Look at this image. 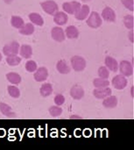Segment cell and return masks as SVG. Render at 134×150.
Returning a JSON list of instances; mask_svg holds the SVG:
<instances>
[{
  "label": "cell",
  "mask_w": 134,
  "mask_h": 150,
  "mask_svg": "<svg viewBox=\"0 0 134 150\" xmlns=\"http://www.w3.org/2000/svg\"><path fill=\"white\" fill-rule=\"evenodd\" d=\"M71 62V66L73 68V69L76 72H81L83 71L86 68V61L83 57L79 56V55H75L71 58L70 60Z\"/></svg>",
  "instance_id": "obj_1"
},
{
  "label": "cell",
  "mask_w": 134,
  "mask_h": 150,
  "mask_svg": "<svg viewBox=\"0 0 134 150\" xmlns=\"http://www.w3.org/2000/svg\"><path fill=\"white\" fill-rule=\"evenodd\" d=\"M86 23H87V25H88L90 28L96 29V28H98V27H100V26L102 25L103 20H102V18H101V17H100V15H99L98 12H97V11H92V12L90 14L89 18H87Z\"/></svg>",
  "instance_id": "obj_2"
},
{
  "label": "cell",
  "mask_w": 134,
  "mask_h": 150,
  "mask_svg": "<svg viewBox=\"0 0 134 150\" xmlns=\"http://www.w3.org/2000/svg\"><path fill=\"white\" fill-rule=\"evenodd\" d=\"M19 43L18 41H11L10 43H7L4 45L3 48V53L6 56L10 55H17L19 52Z\"/></svg>",
  "instance_id": "obj_3"
},
{
  "label": "cell",
  "mask_w": 134,
  "mask_h": 150,
  "mask_svg": "<svg viewBox=\"0 0 134 150\" xmlns=\"http://www.w3.org/2000/svg\"><path fill=\"white\" fill-rule=\"evenodd\" d=\"M40 5H41V7H42V10L45 11V12H47V14H49V15H54L57 11H58V10H59V7H58V4L54 2V1H53V0H47V1H45V2H42L41 4H40Z\"/></svg>",
  "instance_id": "obj_4"
},
{
  "label": "cell",
  "mask_w": 134,
  "mask_h": 150,
  "mask_svg": "<svg viewBox=\"0 0 134 150\" xmlns=\"http://www.w3.org/2000/svg\"><path fill=\"white\" fill-rule=\"evenodd\" d=\"M118 70L120 71V74L124 76H130L133 74V67L132 63L128 61H122L119 63Z\"/></svg>",
  "instance_id": "obj_5"
},
{
  "label": "cell",
  "mask_w": 134,
  "mask_h": 150,
  "mask_svg": "<svg viewBox=\"0 0 134 150\" xmlns=\"http://www.w3.org/2000/svg\"><path fill=\"white\" fill-rule=\"evenodd\" d=\"M81 4L76 1H72V2H66L63 3L62 4V9L66 13L68 14H75V12L80 9Z\"/></svg>",
  "instance_id": "obj_6"
},
{
  "label": "cell",
  "mask_w": 134,
  "mask_h": 150,
  "mask_svg": "<svg viewBox=\"0 0 134 150\" xmlns=\"http://www.w3.org/2000/svg\"><path fill=\"white\" fill-rule=\"evenodd\" d=\"M127 83H128L127 79L123 75H121V74L114 76L112 81H111V84L117 90H123V89H125L127 86Z\"/></svg>",
  "instance_id": "obj_7"
},
{
  "label": "cell",
  "mask_w": 134,
  "mask_h": 150,
  "mask_svg": "<svg viewBox=\"0 0 134 150\" xmlns=\"http://www.w3.org/2000/svg\"><path fill=\"white\" fill-rule=\"evenodd\" d=\"M112 93V91L111 88L108 87H104V88H96L93 91V95L97 99H103L109 96H111Z\"/></svg>",
  "instance_id": "obj_8"
},
{
  "label": "cell",
  "mask_w": 134,
  "mask_h": 150,
  "mask_svg": "<svg viewBox=\"0 0 134 150\" xmlns=\"http://www.w3.org/2000/svg\"><path fill=\"white\" fill-rule=\"evenodd\" d=\"M52 38L57 42H62L65 40V32L60 26H55L51 30Z\"/></svg>",
  "instance_id": "obj_9"
},
{
  "label": "cell",
  "mask_w": 134,
  "mask_h": 150,
  "mask_svg": "<svg viewBox=\"0 0 134 150\" xmlns=\"http://www.w3.org/2000/svg\"><path fill=\"white\" fill-rule=\"evenodd\" d=\"M70 96L75 99V100H80L83 98L84 96V90L83 88L79 85V84H75L71 89H70Z\"/></svg>",
  "instance_id": "obj_10"
},
{
  "label": "cell",
  "mask_w": 134,
  "mask_h": 150,
  "mask_svg": "<svg viewBox=\"0 0 134 150\" xmlns=\"http://www.w3.org/2000/svg\"><path fill=\"white\" fill-rule=\"evenodd\" d=\"M35 81L37 82H44L47 79L48 77V71L47 69V68L45 67H40L39 69H36V71L34 72V76H33Z\"/></svg>",
  "instance_id": "obj_11"
},
{
  "label": "cell",
  "mask_w": 134,
  "mask_h": 150,
  "mask_svg": "<svg viewBox=\"0 0 134 150\" xmlns=\"http://www.w3.org/2000/svg\"><path fill=\"white\" fill-rule=\"evenodd\" d=\"M102 17L107 22H115L116 21V18H117L114 10L111 9L109 6L105 7L103 10V11H102Z\"/></svg>",
  "instance_id": "obj_12"
},
{
  "label": "cell",
  "mask_w": 134,
  "mask_h": 150,
  "mask_svg": "<svg viewBox=\"0 0 134 150\" xmlns=\"http://www.w3.org/2000/svg\"><path fill=\"white\" fill-rule=\"evenodd\" d=\"M90 15V6L87 4L81 5L80 9L75 12V17L78 20H84L87 18V17Z\"/></svg>",
  "instance_id": "obj_13"
},
{
  "label": "cell",
  "mask_w": 134,
  "mask_h": 150,
  "mask_svg": "<svg viewBox=\"0 0 134 150\" xmlns=\"http://www.w3.org/2000/svg\"><path fill=\"white\" fill-rule=\"evenodd\" d=\"M68 14H66V12L64 11H57L54 15V21L58 25H65L68 22Z\"/></svg>",
  "instance_id": "obj_14"
},
{
  "label": "cell",
  "mask_w": 134,
  "mask_h": 150,
  "mask_svg": "<svg viewBox=\"0 0 134 150\" xmlns=\"http://www.w3.org/2000/svg\"><path fill=\"white\" fill-rule=\"evenodd\" d=\"M104 63L106 68L112 71V72H117L118 70V63L116 59H114L111 56H106L104 60Z\"/></svg>",
  "instance_id": "obj_15"
},
{
  "label": "cell",
  "mask_w": 134,
  "mask_h": 150,
  "mask_svg": "<svg viewBox=\"0 0 134 150\" xmlns=\"http://www.w3.org/2000/svg\"><path fill=\"white\" fill-rule=\"evenodd\" d=\"M0 112H2L3 115H4L7 118H16L17 117L16 113L12 111L11 107L5 103L0 102Z\"/></svg>",
  "instance_id": "obj_16"
},
{
  "label": "cell",
  "mask_w": 134,
  "mask_h": 150,
  "mask_svg": "<svg viewBox=\"0 0 134 150\" xmlns=\"http://www.w3.org/2000/svg\"><path fill=\"white\" fill-rule=\"evenodd\" d=\"M103 105L107 109H112L115 108L118 105V98L115 96H109L104 98L103 101Z\"/></svg>",
  "instance_id": "obj_17"
},
{
  "label": "cell",
  "mask_w": 134,
  "mask_h": 150,
  "mask_svg": "<svg viewBox=\"0 0 134 150\" xmlns=\"http://www.w3.org/2000/svg\"><path fill=\"white\" fill-rule=\"evenodd\" d=\"M56 69L58 70L59 73L62 75H66L70 72V68L64 60H61L56 63Z\"/></svg>",
  "instance_id": "obj_18"
},
{
  "label": "cell",
  "mask_w": 134,
  "mask_h": 150,
  "mask_svg": "<svg viewBox=\"0 0 134 150\" xmlns=\"http://www.w3.org/2000/svg\"><path fill=\"white\" fill-rule=\"evenodd\" d=\"M20 55L25 58V59H29L32 55V48L29 45H22L19 47V52Z\"/></svg>",
  "instance_id": "obj_19"
},
{
  "label": "cell",
  "mask_w": 134,
  "mask_h": 150,
  "mask_svg": "<svg viewBox=\"0 0 134 150\" xmlns=\"http://www.w3.org/2000/svg\"><path fill=\"white\" fill-rule=\"evenodd\" d=\"M29 19L31 20V22L34 25H37L39 26H41L44 25V19L42 18V17L36 12H32L28 15Z\"/></svg>",
  "instance_id": "obj_20"
},
{
  "label": "cell",
  "mask_w": 134,
  "mask_h": 150,
  "mask_svg": "<svg viewBox=\"0 0 134 150\" xmlns=\"http://www.w3.org/2000/svg\"><path fill=\"white\" fill-rule=\"evenodd\" d=\"M19 33L22 35H31L34 33V25L32 23L24 24V25L18 29Z\"/></svg>",
  "instance_id": "obj_21"
},
{
  "label": "cell",
  "mask_w": 134,
  "mask_h": 150,
  "mask_svg": "<svg viewBox=\"0 0 134 150\" xmlns=\"http://www.w3.org/2000/svg\"><path fill=\"white\" fill-rule=\"evenodd\" d=\"M66 36L68 39H76L79 36V31L75 25H68L66 28Z\"/></svg>",
  "instance_id": "obj_22"
},
{
  "label": "cell",
  "mask_w": 134,
  "mask_h": 150,
  "mask_svg": "<svg viewBox=\"0 0 134 150\" xmlns=\"http://www.w3.org/2000/svg\"><path fill=\"white\" fill-rule=\"evenodd\" d=\"M39 93L42 97L44 98H47L48 96H50L52 93H53V87H52V84L47 83H44L41 85L40 89H39Z\"/></svg>",
  "instance_id": "obj_23"
},
{
  "label": "cell",
  "mask_w": 134,
  "mask_h": 150,
  "mask_svg": "<svg viewBox=\"0 0 134 150\" xmlns=\"http://www.w3.org/2000/svg\"><path fill=\"white\" fill-rule=\"evenodd\" d=\"M6 79L12 84H18L21 83V76L18 73L10 72L6 74Z\"/></svg>",
  "instance_id": "obj_24"
},
{
  "label": "cell",
  "mask_w": 134,
  "mask_h": 150,
  "mask_svg": "<svg viewBox=\"0 0 134 150\" xmlns=\"http://www.w3.org/2000/svg\"><path fill=\"white\" fill-rule=\"evenodd\" d=\"M11 24L14 28H21L24 25V20L21 17L19 16H12L11 19Z\"/></svg>",
  "instance_id": "obj_25"
},
{
  "label": "cell",
  "mask_w": 134,
  "mask_h": 150,
  "mask_svg": "<svg viewBox=\"0 0 134 150\" xmlns=\"http://www.w3.org/2000/svg\"><path fill=\"white\" fill-rule=\"evenodd\" d=\"M93 84L96 88H104L108 87L110 85V83L108 79H103V78H96L93 81Z\"/></svg>",
  "instance_id": "obj_26"
},
{
  "label": "cell",
  "mask_w": 134,
  "mask_h": 150,
  "mask_svg": "<svg viewBox=\"0 0 134 150\" xmlns=\"http://www.w3.org/2000/svg\"><path fill=\"white\" fill-rule=\"evenodd\" d=\"M7 91L9 95L13 98H18L20 96V91L18 87L14 86V85H9L7 87Z\"/></svg>",
  "instance_id": "obj_27"
},
{
  "label": "cell",
  "mask_w": 134,
  "mask_h": 150,
  "mask_svg": "<svg viewBox=\"0 0 134 150\" xmlns=\"http://www.w3.org/2000/svg\"><path fill=\"white\" fill-rule=\"evenodd\" d=\"M6 62L10 66H18L21 62V58L17 55H10L6 57Z\"/></svg>",
  "instance_id": "obj_28"
},
{
  "label": "cell",
  "mask_w": 134,
  "mask_h": 150,
  "mask_svg": "<svg viewBox=\"0 0 134 150\" xmlns=\"http://www.w3.org/2000/svg\"><path fill=\"white\" fill-rule=\"evenodd\" d=\"M124 24L126 28L133 30L134 25V18L133 15H126L124 18Z\"/></svg>",
  "instance_id": "obj_29"
},
{
  "label": "cell",
  "mask_w": 134,
  "mask_h": 150,
  "mask_svg": "<svg viewBox=\"0 0 134 150\" xmlns=\"http://www.w3.org/2000/svg\"><path fill=\"white\" fill-rule=\"evenodd\" d=\"M48 112H49V113H50V115L52 117L56 118V117H59V116L61 115V113H62V108L60 107V106H58V105L57 106H51L49 108Z\"/></svg>",
  "instance_id": "obj_30"
},
{
  "label": "cell",
  "mask_w": 134,
  "mask_h": 150,
  "mask_svg": "<svg viewBox=\"0 0 134 150\" xmlns=\"http://www.w3.org/2000/svg\"><path fill=\"white\" fill-rule=\"evenodd\" d=\"M98 76L100 78L108 79V77L110 76V71L106 67H100L98 69Z\"/></svg>",
  "instance_id": "obj_31"
},
{
  "label": "cell",
  "mask_w": 134,
  "mask_h": 150,
  "mask_svg": "<svg viewBox=\"0 0 134 150\" xmlns=\"http://www.w3.org/2000/svg\"><path fill=\"white\" fill-rule=\"evenodd\" d=\"M25 69L30 73L35 72L37 69V63L34 61H28L25 63Z\"/></svg>",
  "instance_id": "obj_32"
},
{
  "label": "cell",
  "mask_w": 134,
  "mask_h": 150,
  "mask_svg": "<svg viewBox=\"0 0 134 150\" xmlns=\"http://www.w3.org/2000/svg\"><path fill=\"white\" fill-rule=\"evenodd\" d=\"M54 103L56 105L60 106V105H62L64 103H65V98L63 95L61 94H57L55 97H54Z\"/></svg>",
  "instance_id": "obj_33"
},
{
  "label": "cell",
  "mask_w": 134,
  "mask_h": 150,
  "mask_svg": "<svg viewBox=\"0 0 134 150\" xmlns=\"http://www.w3.org/2000/svg\"><path fill=\"white\" fill-rule=\"evenodd\" d=\"M122 4L125 5V7L130 11H133L134 10V2L133 0H121Z\"/></svg>",
  "instance_id": "obj_34"
},
{
  "label": "cell",
  "mask_w": 134,
  "mask_h": 150,
  "mask_svg": "<svg viewBox=\"0 0 134 150\" xmlns=\"http://www.w3.org/2000/svg\"><path fill=\"white\" fill-rule=\"evenodd\" d=\"M70 119H82V117L78 116V115H72V116H70Z\"/></svg>",
  "instance_id": "obj_35"
},
{
  "label": "cell",
  "mask_w": 134,
  "mask_h": 150,
  "mask_svg": "<svg viewBox=\"0 0 134 150\" xmlns=\"http://www.w3.org/2000/svg\"><path fill=\"white\" fill-rule=\"evenodd\" d=\"M13 1H14V0H4V2L5 4H11Z\"/></svg>",
  "instance_id": "obj_36"
},
{
  "label": "cell",
  "mask_w": 134,
  "mask_h": 150,
  "mask_svg": "<svg viewBox=\"0 0 134 150\" xmlns=\"http://www.w3.org/2000/svg\"><path fill=\"white\" fill-rule=\"evenodd\" d=\"M130 37H131V41H132V42H133V31H132V32H131V33H130Z\"/></svg>",
  "instance_id": "obj_37"
},
{
  "label": "cell",
  "mask_w": 134,
  "mask_h": 150,
  "mask_svg": "<svg viewBox=\"0 0 134 150\" xmlns=\"http://www.w3.org/2000/svg\"><path fill=\"white\" fill-rule=\"evenodd\" d=\"M82 1L85 3V2H90V1H91V0H82Z\"/></svg>",
  "instance_id": "obj_38"
},
{
  "label": "cell",
  "mask_w": 134,
  "mask_h": 150,
  "mask_svg": "<svg viewBox=\"0 0 134 150\" xmlns=\"http://www.w3.org/2000/svg\"><path fill=\"white\" fill-rule=\"evenodd\" d=\"M2 61V54H1V53H0V62Z\"/></svg>",
  "instance_id": "obj_39"
}]
</instances>
